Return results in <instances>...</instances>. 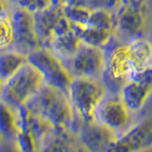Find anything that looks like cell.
Returning <instances> with one entry per match:
<instances>
[{"label": "cell", "mask_w": 152, "mask_h": 152, "mask_svg": "<svg viewBox=\"0 0 152 152\" xmlns=\"http://www.w3.org/2000/svg\"><path fill=\"white\" fill-rule=\"evenodd\" d=\"M17 6L24 8L25 10L35 15L45 12L55 6V0H20Z\"/></svg>", "instance_id": "cell-24"}, {"label": "cell", "mask_w": 152, "mask_h": 152, "mask_svg": "<svg viewBox=\"0 0 152 152\" xmlns=\"http://www.w3.org/2000/svg\"><path fill=\"white\" fill-rule=\"evenodd\" d=\"M104 52L106 70L101 81L109 94L119 95L128 81L152 68V40L144 37L129 43L114 38Z\"/></svg>", "instance_id": "cell-1"}, {"label": "cell", "mask_w": 152, "mask_h": 152, "mask_svg": "<svg viewBox=\"0 0 152 152\" xmlns=\"http://www.w3.org/2000/svg\"><path fill=\"white\" fill-rule=\"evenodd\" d=\"M8 1H9L10 4H13L14 6H17V5L19 4V1H20V0H8Z\"/></svg>", "instance_id": "cell-28"}, {"label": "cell", "mask_w": 152, "mask_h": 152, "mask_svg": "<svg viewBox=\"0 0 152 152\" xmlns=\"http://www.w3.org/2000/svg\"><path fill=\"white\" fill-rule=\"evenodd\" d=\"M119 96L132 113L143 110L152 96V68L128 81Z\"/></svg>", "instance_id": "cell-10"}, {"label": "cell", "mask_w": 152, "mask_h": 152, "mask_svg": "<svg viewBox=\"0 0 152 152\" xmlns=\"http://www.w3.org/2000/svg\"><path fill=\"white\" fill-rule=\"evenodd\" d=\"M107 93L101 80L73 78L68 89V98L75 115L74 132L76 134L83 124L94 121L95 110Z\"/></svg>", "instance_id": "cell-3"}, {"label": "cell", "mask_w": 152, "mask_h": 152, "mask_svg": "<svg viewBox=\"0 0 152 152\" xmlns=\"http://www.w3.org/2000/svg\"><path fill=\"white\" fill-rule=\"evenodd\" d=\"M152 148V119L133 124L117 135L108 152H143Z\"/></svg>", "instance_id": "cell-9"}, {"label": "cell", "mask_w": 152, "mask_h": 152, "mask_svg": "<svg viewBox=\"0 0 152 152\" xmlns=\"http://www.w3.org/2000/svg\"><path fill=\"white\" fill-rule=\"evenodd\" d=\"M146 107H149V108H151V109H152V96L150 98V100H149V102H148Z\"/></svg>", "instance_id": "cell-29"}, {"label": "cell", "mask_w": 152, "mask_h": 152, "mask_svg": "<svg viewBox=\"0 0 152 152\" xmlns=\"http://www.w3.org/2000/svg\"><path fill=\"white\" fill-rule=\"evenodd\" d=\"M26 107L51 124L55 129L74 132L75 115L66 92L45 84Z\"/></svg>", "instance_id": "cell-2"}, {"label": "cell", "mask_w": 152, "mask_h": 152, "mask_svg": "<svg viewBox=\"0 0 152 152\" xmlns=\"http://www.w3.org/2000/svg\"><path fill=\"white\" fill-rule=\"evenodd\" d=\"M63 64L73 78L101 80L106 70V52L100 48L81 43L75 53Z\"/></svg>", "instance_id": "cell-5"}, {"label": "cell", "mask_w": 152, "mask_h": 152, "mask_svg": "<svg viewBox=\"0 0 152 152\" xmlns=\"http://www.w3.org/2000/svg\"><path fill=\"white\" fill-rule=\"evenodd\" d=\"M41 152H88L78 135L70 129H53L41 146Z\"/></svg>", "instance_id": "cell-13"}, {"label": "cell", "mask_w": 152, "mask_h": 152, "mask_svg": "<svg viewBox=\"0 0 152 152\" xmlns=\"http://www.w3.org/2000/svg\"><path fill=\"white\" fill-rule=\"evenodd\" d=\"M2 88H4V83L0 81V101H1V98H2Z\"/></svg>", "instance_id": "cell-27"}, {"label": "cell", "mask_w": 152, "mask_h": 152, "mask_svg": "<svg viewBox=\"0 0 152 152\" xmlns=\"http://www.w3.org/2000/svg\"><path fill=\"white\" fill-rule=\"evenodd\" d=\"M27 63V56L14 49L0 51V81L7 82Z\"/></svg>", "instance_id": "cell-16"}, {"label": "cell", "mask_w": 152, "mask_h": 152, "mask_svg": "<svg viewBox=\"0 0 152 152\" xmlns=\"http://www.w3.org/2000/svg\"><path fill=\"white\" fill-rule=\"evenodd\" d=\"M0 152H22L17 146L15 140H1Z\"/></svg>", "instance_id": "cell-25"}, {"label": "cell", "mask_w": 152, "mask_h": 152, "mask_svg": "<svg viewBox=\"0 0 152 152\" xmlns=\"http://www.w3.org/2000/svg\"><path fill=\"white\" fill-rule=\"evenodd\" d=\"M18 134L16 109L0 101V137L1 140H15Z\"/></svg>", "instance_id": "cell-18"}, {"label": "cell", "mask_w": 152, "mask_h": 152, "mask_svg": "<svg viewBox=\"0 0 152 152\" xmlns=\"http://www.w3.org/2000/svg\"><path fill=\"white\" fill-rule=\"evenodd\" d=\"M0 141H1V137H0Z\"/></svg>", "instance_id": "cell-30"}, {"label": "cell", "mask_w": 152, "mask_h": 152, "mask_svg": "<svg viewBox=\"0 0 152 152\" xmlns=\"http://www.w3.org/2000/svg\"><path fill=\"white\" fill-rule=\"evenodd\" d=\"M77 135L88 152H108L117 137V134L96 121L83 124Z\"/></svg>", "instance_id": "cell-12"}, {"label": "cell", "mask_w": 152, "mask_h": 152, "mask_svg": "<svg viewBox=\"0 0 152 152\" xmlns=\"http://www.w3.org/2000/svg\"><path fill=\"white\" fill-rule=\"evenodd\" d=\"M72 27L82 43L94 48H100L104 50L114 39V32L96 30L88 26L72 25Z\"/></svg>", "instance_id": "cell-17"}, {"label": "cell", "mask_w": 152, "mask_h": 152, "mask_svg": "<svg viewBox=\"0 0 152 152\" xmlns=\"http://www.w3.org/2000/svg\"><path fill=\"white\" fill-rule=\"evenodd\" d=\"M28 63L33 65L43 77L45 84L64 91L68 94L73 77L66 69L63 61L49 49L40 48L27 56Z\"/></svg>", "instance_id": "cell-6"}, {"label": "cell", "mask_w": 152, "mask_h": 152, "mask_svg": "<svg viewBox=\"0 0 152 152\" xmlns=\"http://www.w3.org/2000/svg\"><path fill=\"white\" fill-rule=\"evenodd\" d=\"M64 17L63 7L53 6L50 9L41 12L34 15L35 22V31L43 48H47L51 39L53 38L55 31L58 27L60 20Z\"/></svg>", "instance_id": "cell-14"}, {"label": "cell", "mask_w": 152, "mask_h": 152, "mask_svg": "<svg viewBox=\"0 0 152 152\" xmlns=\"http://www.w3.org/2000/svg\"><path fill=\"white\" fill-rule=\"evenodd\" d=\"M144 18L142 9L121 6L115 14L114 38L121 43H129L136 39L142 38Z\"/></svg>", "instance_id": "cell-11"}, {"label": "cell", "mask_w": 152, "mask_h": 152, "mask_svg": "<svg viewBox=\"0 0 152 152\" xmlns=\"http://www.w3.org/2000/svg\"><path fill=\"white\" fill-rule=\"evenodd\" d=\"M64 16L68 19L72 25L85 26L89 22L92 10L81 6H63Z\"/></svg>", "instance_id": "cell-21"}, {"label": "cell", "mask_w": 152, "mask_h": 152, "mask_svg": "<svg viewBox=\"0 0 152 152\" xmlns=\"http://www.w3.org/2000/svg\"><path fill=\"white\" fill-rule=\"evenodd\" d=\"M14 7L15 6L13 4H10L8 0H0V18L9 17Z\"/></svg>", "instance_id": "cell-26"}, {"label": "cell", "mask_w": 152, "mask_h": 152, "mask_svg": "<svg viewBox=\"0 0 152 152\" xmlns=\"http://www.w3.org/2000/svg\"><path fill=\"white\" fill-rule=\"evenodd\" d=\"M63 6H81L90 10L103 9L116 14L123 6V0H61Z\"/></svg>", "instance_id": "cell-19"}, {"label": "cell", "mask_w": 152, "mask_h": 152, "mask_svg": "<svg viewBox=\"0 0 152 152\" xmlns=\"http://www.w3.org/2000/svg\"><path fill=\"white\" fill-rule=\"evenodd\" d=\"M81 43V40L76 35L74 30H72L69 32L53 37L49 42L47 49H49L56 57L64 61L75 53Z\"/></svg>", "instance_id": "cell-15"}, {"label": "cell", "mask_w": 152, "mask_h": 152, "mask_svg": "<svg viewBox=\"0 0 152 152\" xmlns=\"http://www.w3.org/2000/svg\"><path fill=\"white\" fill-rule=\"evenodd\" d=\"M15 142L22 152H41V146L30 133L18 132Z\"/></svg>", "instance_id": "cell-23"}, {"label": "cell", "mask_w": 152, "mask_h": 152, "mask_svg": "<svg viewBox=\"0 0 152 152\" xmlns=\"http://www.w3.org/2000/svg\"><path fill=\"white\" fill-rule=\"evenodd\" d=\"M43 85L45 81L40 72L27 63L4 83L1 101L14 109H18L31 101Z\"/></svg>", "instance_id": "cell-4"}, {"label": "cell", "mask_w": 152, "mask_h": 152, "mask_svg": "<svg viewBox=\"0 0 152 152\" xmlns=\"http://www.w3.org/2000/svg\"><path fill=\"white\" fill-rule=\"evenodd\" d=\"M85 26L102 30V31L114 32L115 30V14L103 9L92 10L89 22Z\"/></svg>", "instance_id": "cell-20"}, {"label": "cell", "mask_w": 152, "mask_h": 152, "mask_svg": "<svg viewBox=\"0 0 152 152\" xmlns=\"http://www.w3.org/2000/svg\"><path fill=\"white\" fill-rule=\"evenodd\" d=\"M14 42L12 49L28 56L33 51L43 48L35 31L34 15L19 6H15L10 13Z\"/></svg>", "instance_id": "cell-7"}, {"label": "cell", "mask_w": 152, "mask_h": 152, "mask_svg": "<svg viewBox=\"0 0 152 152\" xmlns=\"http://www.w3.org/2000/svg\"><path fill=\"white\" fill-rule=\"evenodd\" d=\"M14 42L13 27L9 17L0 18V51L12 49Z\"/></svg>", "instance_id": "cell-22"}, {"label": "cell", "mask_w": 152, "mask_h": 152, "mask_svg": "<svg viewBox=\"0 0 152 152\" xmlns=\"http://www.w3.org/2000/svg\"><path fill=\"white\" fill-rule=\"evenodd\" d=\"M132 115L119 95L107 93L95 110L94 121L119 135L132 126Z\"/></svg>", "instance_id": "cell-8"}]
</instances>
